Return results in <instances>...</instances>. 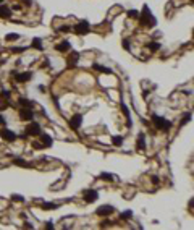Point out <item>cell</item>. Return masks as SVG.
Masks as SVG:
<instances>
[{
  "label": "cell",
  "mask_w": 194,
  "mask_h": 230,
  "mask_svg": "<svg viewBox=\"0 0 194 230\" xmlns=\"http://www.w3.org/2000/svg\"><path fill=\"white\" fill-rule=\"evenodd\" d=\"M138 20L141 21V25H143V26H155V25H157V20L154 18L152 12L149 10L147 5L143 7V12H139V18H138Z\"/></svg>",
  "instance_id": "cell-1"
},
{
  "label": "cell",
  "mask_w": 194,
  "mask_h": 230,
  "mask_svg": "<svg viewBox=\"0 0 194 230\" xmlns=\"http://www.w3.org/2000/svg\"><path fill=\"white\" fill-rule=\"evenodd\" d=\"M152 122H154V125H155V128H157V130L168 131L170 128H172V122H168L167 118H163V117L152 115Z\"/></svg>",
  "instance_id": "cell-2"
},
{
  "label": "cell",
  "mask_w": 194,
  "mask_h": 230,
  "mask_svg": "<svg viewBox=\"0 0 194 230\" xmlns=\"http://www.w3.org/2000/svg\"><path fill=\"white\" fill-rule=\"evenodd\" d=\"M0 136H2L5 141H10V143H13V141L18 138L15 131H12V130H8V128H2V130H0Z\"/></svg>",
  "instance_id": "cell-3"
},
{
  "label": "cell",
  "mask_w": 194,
  "mask_h": 230,
  "mask_svg": "<svg viewBox=\"0 0 194 230\" xmlns=\"http://www.w3.org/2000/svg\"><path fill=\"white\" fill-rule=\"evenodd\" d=\"M91 31V26H89L87 21H79L76 26H74V32L76 34H87Z\"/></svg>",
  "instance_id": "cell-4"
},
{
  "label": "cell",
  "mask_w": 194,
  "mask_h": 230,
  "mask_svg": "<svg viewBox=\"0 0 194 230\" xmlns=\"http://www.w3.org/2000/svg\"><path fill=\"white\" fill-rule=\"evenodd\" d=\"M99 198V191L97 190H86L84 191V201L86 203H94Z\"/></svg>",
  "instance_id": "cell-5"
},
{
  "label": "cell",
  "mask_w": 194,
  "mask_h": 230,
  "mask_svg": "<svg viewBox=\"0 0 194 230\" xmlns=\"http://www.w3.org/2000/svg\"><path fill=\"white\" fill-rule=\"evenodd\" d=\"M70 126H71L73 130H78L79 126H81V123H83V115L81 114H76V115H73L71 118H70Z\"/></svg>",
  "instance_id": "cell-6"
},
{
  "label": "cell",
  "mask_w": 194,
  "mask_h": 230,
  "mask_svg": "<svg viewBox=\"0 0 194 230\" xmlns=\"http://www.w3.org/2000/svg\"><path fill=\"white\" fill-rule=\"evenodd\" d=\"M20 117H21V120L31 122L32 118H34V114H32V110L29 109V107H23V109H20Z\"/></svg>",
  "instance_id": "cell-7"
},
{
  "label": "cell",
  "mask_w": 194,
  "mask_h": 230,
  "mask_svg": "<svg viewBox=\"0 0 194 230\" xmlns=\"http://www.w3.org/2000/svg\"><path fill=\"white\" fill-rule=\"evenodd\" d=\"M26 133L28 135H41V125L37 122H32V123L26 128Z\"/></svg>",
  "instance_id": "cell-8"
},
{
  "label": "cell",
  "mask_w": 194,
  "mask_h": 230,
  "mask_svg": "<svg viewBox=\"0 0 194 230\" xmlns=\"http://www.w3.org/2000/svg\"><path fill=\"white\" fill-rule=\"evenodd\" d=\"M97 215H100V217H105V215H108V214H112L113 212V206H100V208H99L97 211Z\"/></svg>",
  "instance_id": "cell-9"
},
{
  "label": "cell",
  "mask_w": 194,
  "mask_h": 230,
  "mask_svg": "<svg viewBox=\"0 0 194 230\" xmlns=\"http://www.w3.org/2000/svg\"><path fill=\"white\" fill-rule=\"evenodd\" d=\"M31 78H32V73H31V72H23V73H18V75H16V81H18V83H26V81H29Z\"/></svg>",
  "instance_id": "cell-10"
},
{
  "label": "cell",
  "mask_w": 194,
  "mask_h": 230,
  "mask_svg": "<svg viewBox=\"0 0 194 230\" xmlns=\"http://www.w3.org/2000/svg\"><path fill=\"white\" fill-rule=\"evenodd\" d=\"M55 49H57V50H60V52H68V50L71 49V44H70L68 41H61L60 44H57V45H55Z\"/></svg>",
  "instance_id": "cell-11"
},
{
  "label": "cell",
  "mask_w": 194,
  "mask_h": 230,
  "mask_svg": "<svg viewBox=\"0 0 194 230\" xmlns=\"http://www.w3.org/2000/svg\"><path fill=\"white\" fill-rule=\"evenodd\" d=\"M10 16H12V8L0 3V18H10Z\"/></svg>",
  "instance_id": "cell-12"
},
{
  "label": "cell",
  "mask_w": 194,
  "mask_h": 230,
  "mask_svg": "<svg viewBox=\"0 0 194 230\" xmlns=\"http://www.w3.org/2000/svg\"><path fill=\"white\" fill-rule=\"evenodd\" d=\"M78 60H79V54L78 52H71V55H70V58H68V67L74 68L76 63H78Z\"/></svg>",
  "instance_id": "cell-13"
},
{
  "label": "cell",
  "mask_w": 194,
  "mask_h": 230,
  "mask_svg": "<svg viewBox=\"0 0 194 230\" xmlns=\"http://www.w3.org/2000/svg\"><path fill=\"white\" fill-rule=\"evenodd\" d=\"M41 139H42V143H44L45 148H50L52 144H54V139H52V136L47 135V133H41Z\"/></svg>",
  "instance_id": "cell-14"
},
{
  "label": "cell",
  "mask_w": 194,
  "mask_h": 230,
  "mask_svg": "<svg viewBox=\"0 0 194 230\" xmlns=\"http://www.w3.org/2000/svg\"><path fill=\"white\" fill-rule=\"evenodd\" d=\"M92 68L96 70V72H100V73H107V75H112V73H113L110 68L104 67V65H100V63H94V65H92Z\"/></svg>",
  "instance_id": "cell-15"
},
{
  "label": "cell",
  "mask_w": 194,
  "mask_h": 230,
  "mask_svg": "<svg viewBox=\"0 0 194 230\" xmlns=\"http://www.w3.org/2000/svg\"><path fill=\"white\" fill-rule=\"evenodd\" d=\"M138 148L141 149V151H144V149H146V135L144 133L138 135Z\"/></svg>",
  "instance_id": "cell-16"
},
{
  "label": "cell",
  "mask_w": 194,
  "mask_h": 230,
  "mask_svg": "<svg viewBox=\"0 0 194 230\" xmlns=\"http://www.w3.org/2000/svg\"><path fill=\"white\" fill-rule=\"evenodd\" d=\"M121 110H123V114L126 115V120H128V126H131V117H130V110H128V107L121 102Z\"/></svg>",
  "instance_id": "cell-17"
},
{
  "label": "cell",
  "mask_w": 194,
  "mask_h": 230,
  "mask_svg": "<svg viewBox=\"0 0 194 230\" xmlns=\"http://www.w3.org/2000/svg\"><path fill=\"white\" fill-rule=\"evenodd\" d=\"M32 47L37 49V50H42V41L39 39V37H36V39H32Z\"/></svg>",
  "instance_id": "cell-18"
},
{
  "label": "cell",
  "mask_w": 194,
  "mask_h": 230,
  "mask_svg": "<svg viewBox=\"0 0 194 230\" xmlns=\"http://www.w3.org/2000/svg\"><path fill=\"white\" fill-rule=\"evenodd\" d=\"M191 117H192V114H191V112H188V114H184V115H183V120L179 122V126H184V125H186L188 122L191 120Z\"/></svg>",
  "instance_id": "cell-19"
},
{
  "label": "cell",
  "mask_w": 194,
  "mask_h": 230,
  "mask_svg": "<svg viewBox=\"0 0 194 230\" xmlns=\"http://www.w3.org/2000/svg\"><path fill=\"white\" fill-rule=\"evenodd\" d=\"M112 143H113V146H121L123 136H113V138H112Z\"/></svg>",
  "instance_id": "cell-20"
},
{
  "label": "cell",
  "mask_w": 194,
  "mask_h": 230,
  "mask_svg": "<svg viewBox=\"0 0 194 230\" xmlns=\"http://www.w3.org/2000/svg\"><path fill=\"white\" fill-rule=\"evenodd\" d=\"M147 47H149L150 50H154V52H157V50L160 49V44H159V42H149Z\"/></svg>",
  "instance_id": "cell-21"
},
{
  "label": "cell",
  "mask_w": 194,
  "mask_h": 230,
  "mask_svg": "<svg viewBox=\"0 0 194 230\" xmlns=\"http://www.w3.org/2000/svg\"><path fill=\"white\" fill-rule=\"evenodd\" d=\"M15 164H16V165H21V167H29L31 165V164L26 162L25 159H15Z\"/></svg>",
  "instance_id": "cell-22"
},
{
  "label": "cell",
  "mask_w": 194,
  "mask_h": 230,
  "mask_svg": "<svg viewBox=\"0 0 194 230\" xmlns=\"http://www.w3.org/2000/svg\"><path fill=\"white\" fill-rule=\"evenodd\" d=\"M55 208H57V204H54V203H44L42 204V209H45V211H52Z\"/></svg>",
  "instance_id": "cell-23"
},
{
  "label": "cell",
  "mask_w": 194,
  "mask_h": 230,
  "mask_svg": "<svg viewBox=\"0 0 194 230\" xmlns=\"http://www.w3.org/2000/svg\"><path fill=\"white\" fill-rule=\"evenodd\" d=\"M128 16L133 18V20H138V18H139V12L138 10H130V12H128Z\"/></svg>",
  "instance_id": "cell-24"
},
{
  "label": "cell",
  "mask_w": 194,
  "mask_h": 230,
  "mask_svg": "<svg viewBox=\"0 0 194 230\" xmlns=\"http://www.w3.org/2000/svg\"><path fill=\"white\" fill-rule=\"evenodd\" d=\"M131 217H133V212H131V211H125V212H121V219L123 220H128Z\"/></svg>",
  "instance_id": "cell-25"
},
{
  "label": "cell",
  "mask_w": 194,
  "mask_h": 230,
  "mask_svg": "<svg viewBox=\"0 0 194 230\" xmlns=\"http://www.w3.org/2000/svg\"><path fill=\"white\" fill-rule=\"evenodd\" d=\"M18 104L23 105V107H31V105H32L31 101H28V99H20V101H18Z\"/></svg>",
  "instance_id": "cell-26"
},
{
  "label": "cell",
  "mask_w": 194,
  "mask_h": 230,
  "mask_svg": "<svg viewBox=\"0 0 194 230\" xmlns=\"http://www.w3.org/2000/svg\"><path fill=\"white\" fill-rule=\"evenodd\" d=\"M100 178H102V180H108V182H112V180H113V175H112V173L104 172L102 175H100Z\"/></svg>",
  "instance_id": "cell-27"
},
{
  "label": "cell",
  "mask_w": 194,
  "mask_h": 230,
  "mask_svg": "<svg viewBox=\"0 0 194 230\" xmlns=\"http://www.w3.org/2000/svg\"><path fill=\"white\" fill-rule=\"evenodd\" d=\"M18 37H20V36H18L16 32H12V34H7L5 39H7V41H15V39H18Z\"/></svg>",
  "instance_id": "cell-28"
},
{
  "label": "cell",
  "mask_w": 194,
  "mask_h": 230,
  "mask_svg": "<svg viewBox=\"0 0 194 230\" xmlns=\"http://www.w3.org/2000/svg\"><path fill=\"white\" fill-rule=\"evenodd\" d=\"M123 47L126 50H130V42H128V39H123Z\"/></svg>",
  "instance_id": "cell-29"
},
{
  "label": "cell",
  "mask_w": 194,
  "mask_h": 230,
  "mask_svg": "<svg viewBox=\"0 0 194 230\" xmlns=\"http://www.w3.org/2000/svg\"><path fill=\"white\" fill-rule=\"evenodd\" d=\"M13 199H15V201H20V203H23V201H25V198H23V196H18V195L13 196Z\"/></svg>",
  "instance_id": "cell-30"
},
{
  "label": "cell",
  "mask_w": 194,
  "mask_h": 230,
  "mask_svg": "<svg viewBox=\"0 0 194 230\" xmlns=\"http://www.w3.org/2000/svg\"><path fill=\"white\" fill-rule=\"evenodd\" d=\"M25 47H20V49H18V47H15V49H12V52H25Z\"/></svg>",
  "instance_id": "cell-31"
},
{
  "label": "cell",
  "mask_w": 194,
  "mask_h": 230,
  "mask_svg": "<svg viewBox=\"0 0 194 230\" xmlns=\"http://www.w3.org/2000/svg\"><path fill=\"white\" fill-rule=\"evenodd\" d=\"M45 228H47V230H52V228H54V224H52L50 220H49V222L45 224Z\"/></svg>",
  "instance_id": "cell-32"
},
{
  "label": "cell",
  "mask_w": 194,
  "mask_h": 230,
  "mask_svg": "<svg viewBox=\"0 0 194 230\" xmlns=\"http://www.w3.org/2000/svg\"><path fill=\"white\" fill-rule=\"evenodd\" d=\"M2 96H3V97H10V91H7V89H3V91H2Z\"/></svg>",
  "instance_id": "cell-33"
},
{
  "label": "cell",
  "mask_w": 194,
  "mask_h": 230,
  "mask_svg": "<svg viewBox=\"0 0 194 230\" xmlns=\"http://www.w3.org/2000/svg\"><path fill=\"white\" fill-rule=\"evenodd\" d=\"M34 148H36V149H42V148H44V144H41V143H34Z\"/></svg>",
  "instance_id": "cell-34"
},
{
  "label": "cell",
  "mask_w": 194,
  "mask_h": 230,
  "mask_svg": "<svg viewBox=\"0 0 194 230\" xmlns=\"http://www.w3.org/2000/svg\"><path fill=\"white\" fill-rule=\"evenodd\" d=\"M0 125H5V117L0 115Z\"/></svg>",
  "instance_id": "cell-35"
},
{
  "label": "cell",
  "mask_w": 194,
  "mask_h": 230,
  "mask_svg": "<svg viewBox=\"0 0 194 230\" xmlns=\"http://www.w3.org/2000/svg\"><path fill=\"white\" fill-rule=\"evenodd\" d=\"M152 182L155 183V185H157V183H159V177H152Z\"/></svg>",
  "instance_id": "cell-36"
},
{
  "label": "cell",
  "mask_w": 194,
  "mask_h": 230,
  "mask_svg": "<svg viewBox=\"0 0 194 230\" xmlns=\"http://www.w3.org/2000/svg\"><path fill=\"white\" fill-rule=\"evenodd\" d=\"M2 2H3V0H0V3H2Z\"/></svg>",
  "instance_id": "cell-37"
}]
</instances>
